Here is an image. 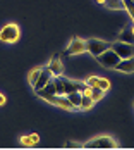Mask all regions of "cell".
<instances>
[{"mask_svg":"<svg viewBox=\"0 0 134 150\" xmlns=\"http://www.w3.org/2000/svg\"><path fill=\"white\" fill-rule=\"evenodd\" d=\"M60 81L64 85V95H69L71 91H83L86 83H81V81H74V79H67L64 76H60Z\"/></svg>","mask_w":134,"mask_h":150,"instance_id":"8","label":"cell"},{"mask_svg":"<svg viewBox=\"0 0 134 150\" xmlns=\"http://www.w3.org/2000/svg\"><path fill=\"white\" fill-rule=\"evenodd\" d=\"M5 102H7V100H5V97L0 93V105H5Z\"/></svg>","mask_w":134,"mask_h":150,"instance_id":"24","label":"cell"},{"mask_svg":"<svg viewBox=\"0 0 134 150\" xmlns=\"http://www.w3.org/2000/svg\"><path fill=\"white\" fill-rule=\"evenodd\" d=\"M21 36V31L19 26L14 23H9L5 24L2 30H0V42H5V43H15Z\"/></svg>","mask_w":134,"mask_h":150,"instance_id":"2","label":"cell"},{"mask_svg":"<svg viewBox=\"0 0 134 150\" xmlns=\"http://www.w3.org/2000/svg\"><path fill=\"white\" fill-rule=\"evenodd\" d=\"M98 86H100L102 90L108 91L110 90V81H108L107 78H98Z\"/></svg>","mask_w":134,"mask_h":150,"instance_id":"19","label":"cell"},{"mask_svg":"<svg viewBox=\"0 0 134 150\" xmlns=\"http://www.w3.org/2000/svg\"><path fill=\"white\" fill-rule=\"evenodd\" d=\"M43 100H46L48 104L52 105H57V107H60V109H65V110H76V107L72 105V102L69 100V97L67 95H45V97H41Z\"/></svg>","mask_w":134,"mask_h":150,"instance_id":"3","label":"cell"},{"mask_svg":"<svg viewBox=\"0 0 134 150\" xmlns=\"http://www.w3.org/2000/svg\"><path fill=\"white\" fill-rule=\"evenodd\" d=\"M88 52V45H86V40L79 38V36H74L71 40V43L67 47V50L64 52V55H79V54H84Z\"/></svg>","mask_w":134,"mask_h":150,"instance_id":"6","label":"cell"},{"mask_svg":"<svg viewBox=\"0 0 134 150\" xmlns=\"http://www.w3.org/2000/svg\"><path fill=\"white\" fill-rule=\"evenodd\" d=\"M96 2H98V4H102V5H105V2H107V0H96Z\"/></svg>","mask_w":134,"mask_h":150,"instance_id":"25","label":"cell"},{"mask_svg":"<svg viewBox=\"0 0 134 150\" xmlns=\"http://www.w3.org/2000/svg\"><path fill=\"white\" fill-rule=\"evenodd\" d=\"M86 45H88V52L93 57H98L100 54H103L105 50H108L112 43L103 42V40H98V38H89L86 40Z\"/></svg>","mask_w":134,"mask_h":150,"instance_id":"5","label":"cell"},{"mask_svg":"<svg viewBox=\"0 0 134 150\" xmlns=\"http://www.w3.org/2000/svg\"><path fill=\"white\" fill-rule=\"evenodd\" d=\"M46 67L52 71V74L53 76H62L64 74V64H62L60 55H53V57L50 59V64H48Z\"/></svg>","mask_w":134,"mask_h":150,"instance_id":"9","label":"cell"},{"mask_svg":"<svg viewBox=\"0 0 134 150\" xmlns=\"http://www.w3.org/2000/svg\"><path fill=\"white\" fill-rule=\"evenodd\" d=\"M105 7H108L110 11H126L124 0H107L105 2Z\"/></svg>","mask_w":134,"mask_h":150,"instance_id":"12","label":"cell"},{"mask_svg":"<svg viewBox=\"0 0 134 150\" xmlns=\"http://www.w3.org/2000/svg\"><path fill=\"white\" fill-rule=\"evenodd\" d=\"M110 48L119 55L120 59H129V57H133L134 55V45H131V43H124V42H114L112 45H110Z\"/></svg>","mask_w":134,"mask_h":150,"instance_id":"7","label":"cell"},{"mask_svg":"<svg viewBox=\"0 0 134 150\" xmlns=\"http://www.w3.org/2000/svg\"><path fill=\"white\" fill-rule=\"evenodd\" d=\"M117 147H119V143L112 136H107V135L96 136V138H93V140L84 143V149H117Z\"/></svg>","mask_w":134,"mask_h":150,"instance_id":"1","label":"cell"},{"mask_svg":"<svg viewBox=\"0 0 134 150\" xmlns=\"http://www.w3.org/2000/svg\"><path fill=\"white\" fill-rule=\"evenodd\" d=\"M67 97H69V100L72 102V105H74L76 109H79V105H81V100H83V93H81V91H71Z\"/></svg>","mask_w":134,"mask_h":150,"instance_id":"14","label":"cell"},{"mask_svg":"<svg viewBox=\"0 0 134 150\" xmlns=\"http://www.w3.org/2000/svg\"><path fill=\"white\" fill-rule=\"evenodd\" d=\"M29 138H31V142H33V143H34V145H36V143H38V142H40V136L36 135V133H31V135H29Z\"/></svg>","mask_w":134,"mask_h":150,"instance_id":"23","label":"cell"},{"mask_svg":"<svg viewBox=\"0 0 134 150\" xmlns=\"http://www.w3.org/2000/svg\"><path fill=\"white\" fill-rule=\"evenodd\" d=\"M41 71H43V67H34V69L29 73L28 81H29L31 86H34V85H36V81H38V78H40V74H41Z\"/></svg>","mask_w":134,"mask_h":150,"instance_id":"15","label":"cell"},{"mask_svg":"<svg viewBox=\"0 0 134 150\" xmlns=\"http://www.w3.org/2000/svg\"><path fill=\"white\" fill-rule=\"evenodd\" d=\"M131 30H133V33H134V26H133V28H131Z\"/></svg>","mask_w":134,"mask_h":150,"instance_id":"26","label":"cell"},{"mask_svg":"<svg viewBox=\"0 0 134 150\" xmlns=\"http://www.w3.org/2000/svg\"><path fill=\"white\" fill-rule=\"evenodd\" d=\"M115 69L120 71V73H126V74L134 73V55L133 57H129V59H120L119 64L115 66Z\"/></svg>","mask_w":134,"mask_h":150,"instance_id":"10","label":"cell"},{"mask_svg":"<svg viewBox=\"0 0 134 150\" xmlns=\"http://www.w3.org/2000/svg\"><path fill=\"white\" fill-rule=\"evenodd\" d=\"M117 40H119V42H124V43H131V45H134V33H133V30H124L119 35Z\"/></svg>","mask_w":134,"mask_h":150,"instance_id":"13","label":"cell"},{"mask_svg":"<svg viewBox=\"0 0 134 150\" xmlns=\"http://www.w3.org/2000/svg\"><path fill=\"white\" fill-rule=\"evenodd\" d=\"M95 105V100L88 97V95H83V100H81V105H79V110H89L91 107Z\"/></svg>","mask_w":134,"mask_h":150,"instance_id":"16","label":"cell"},{"mask_svg":"<svg viewBox=\"0 0 134 150\" xmlns=\"http://www.w3.org/2000/svg\"><path fill=\"white\" fill-rule=\"evenodd\" d=\"M52 78H53L52 71H50L48 67H43V71H41V74H40V78H38L36 85L33 86V88H34V91H36V90H41V88H43L45 85H46V83H48V81L52 79Z\"/></svg>","mask_w":134,"mask_h":150,"instance_id":"11","label":"cell"},{"mask_svg":"<svg viewBox=\"0 0 134 150\" xmlns=\"http://www.w3.org/2000/svg\"><path fill=\"white\" fill-rule=\"evenodd\" d=\"M96 60L100 62V66H103L107 69H115V66L119 64L120 57L112 50V48H108V50H105L103 54H100V55L96 57Z\"/></svg>","mask_w":134,"mask_h":150,"instance_id":"4","label":"cell"},{"mask_svg":"<svg viewBox=\"0 0 134 150\" xmlns=\"http://www.w3.org/2000/svg\"><path fill=\"white\" fill-rule=\"evenodd\" d=\"M19 142H21V145H24V147H34V143L31 142L29 135H28V136H21V138H19Z\"/></svg>","mask_w":134,"mask_h":150,"instance_id":"21","label":"cell"},{"mask_svg":"<svg viewBox=\"0 0 134 150\" xmlns=\"http://www.w3.org/2000/svg\"><path fill=\"white\" fill-rule=\"evenodd\" d=\"M105 93H107V91L102 90L100 86H93V88H91V98H93V100H95V104H96L98 100H102V98L105 97Z\"/></svg>","mask_w":134,"mask_h":150,"instance_id":"17","label":"cell"},{"mask_svg":"<svg viewBox=\"0 0 134 150\" xmlns=\"http://www.w3.org/2000/svg\"><path fill=\"white\" fill-rule=\"evenodd\" d=\"M84 83L86 86H98V76H88Z\"/></svg>","mask_w":134,"mask_h":150,"instance_id":"20","label":"cell"},{"mask_svg":"<svg viewBox=\"0 0 134 150\" xmlns=\"http://www.w3.org/2000/svg\"><path fill=\"white\" fill-rule=\"evenodd\" d=\"M124 5H126V12L134 21V0H124Z\"/></svg>","mask_w":134,"mask_h":150,"instance_id":"18","label":"cell"},{"mask_svg":"<svg viewBox=\"0 0 134 150\" xmlns=\"http://www.w3.org/2000/svg\"><path fill=\"white\" fill-rule=\"evenodd\" d=\"M65 149H84V143H76V142H67L64 145Z\"/></svg>","mask_w":134,"mask_h":150,"instance_id":"22","label":"cell"}]
</instances>
